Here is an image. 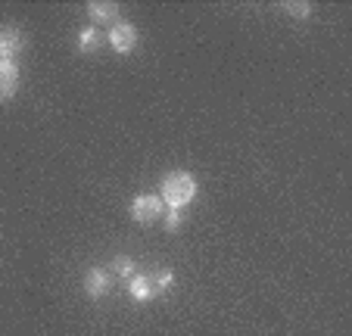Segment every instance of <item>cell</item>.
<instances>
[{
	"instance_id": "obj_1",
	"label": "cell",
	"mask_w": 352,
	"mask_h": 336,
	"mask_svg": "<svg viewBox=\"0 0 352 336\" xmlns=\"http://www.w3.org/2000/svg\"><path fill=\"white\" fill-rule=\"evenodd\" d=\"M199 184L190 172H168L166 178L160 181V199L168 205V209H187V205L197 199Z\"/></svg>"
},
{
	"instance_id": "obj_2",
	"label": "cell",
	"mask_w": 352,
	"mask_h": 336,
	"mask_svg": "<svg viewBox=\"0 0 352 336\" xmlns=\"http://www.w3.org/2000/svg\"><path fill=\"white\" fill-rule=\"evenodd\" d=\"M128 215H131V221L150 227V224L162 221V215H166V203L160 199V193H138V197L131 199V205H128Z\"/></svg>"
},
{
	"instance_id": "obj_3",
	"label": "cell",
	"mask_w": 352,
	"mask_h": 336,
	"mask_svg": "<svg viewBox=\"0 0 352 336\" xmlns=\"http://www.w3.org/2000/svg\"><path fill=\"white\" fill-rule=\"evenodd\" d=\"M107 44L113 47L116 53H122V56L134 53V47H138V28H134V22L119 19L116 25H109V32H107Z\"/></svg>"
},
{
	"instance_id": "obj_4",
	"label": "cell",
	"mask_w": 352,
	"mask_h": 336,
	"mask_svg": "<svg viewBox=\"0 0 352 336\" xmlns=\"http://www.w3.org/2000/svg\"><path fill=\"white\" fill-rule=\"evenodd\" d=\"M109 287H113V274L103 268H87L85 280H81V290H85L87 299H103L109 293Z\"/></svg>"
},
{
	"instance_id": "obj_5",
	"label": "cell",
	"mask_w": 352,
	"mask_h": 336,
	"mask_svg": "<svg viewBox=\"0 0 352 336\" xmlns=\"http://www.w3.org/2000/svg\"><path fill=\"white\" fill-rule=\"evenodd\" d=\"M25 50V34L19 32L16 25H7V28H0V60H13Z\"/></svg>"
},
{
	"instance_id": "obj_6",
	"label": "cell",
	"mask_w": 352,
	"mask_h": 336,
	"mask_svg": "<svg viewBox=\"0 0 352 336\" xmlns=\"http://www.w3.org/2000/svg\"><path fill=\"white\" fill-rule=\"evenodd\" d=\"M85 10L94 25H116L119 22V3H113V0H91Z\"/></svg>"
},
{
	"instance_id": "obj_7",
	"label": "cell",
	"mask_w": 352,
	"mask_h": 336,
	"mask_svg": "<svg viewBox=\"0 0 352 336\" xmlns=\"http://www.w3.org/2000/svg\"><path fill=\"white\" fill-rule=\"evenodd\" d=\"M19 91V66L13 60H0V103L16 97Z\"/></svg>"
},
{
	"instance_id": "obj_8",
	"label": "cell",
	"mask_w": 352,
	"mask_h": 336,
	"mask_svg": "<svg viewBox=\"0 0 352 336\" xmlns=\"http://www.w3.org/2000/svg\"><path fill=\"white\" fill-rule=\"evenodd\" d=\"M125 284H128V296H131L134 302H146V299H153V284H150V277L146 274L128 277Z\"/></svg>"
},
{
	"instance_id": "obj_9",
	"label": "cell",
	"mask_w": 352,
	"mask_h": 336,
	"mask_svg": "<svg viewBox=\"0 0 352 336\" xmlns=\"http://www.w3.org/2000/svg\"><path fill=\"white\" fill-rule=\"evenodd\" d=\"M103 41H107V34L100 32L97 25H87L78 32V53H97L100 47H103Z\"/></svg>"
},
{
	"instance_id": "obj_10",
	"label": "cell",
	"mask_w": 352,
	"mask_h": 336,
	"mask_svg": "<svg viewBox=\"0 0 352 336\" xmlns=\"http://www.w3.org/2000/svg\"><path fill=\"white\" fill-rule=\"evenodd\" d=\"M109 274L119 277V280H128V277H134L138 271H134V258L131 256H116L113 262H109Z\"/></svg>"
},
{
	"instance_id": "obj_11",
	"label": "cell",
	"mask_w": 352,
	"mask_h": 336,
	"mask_svg": "<svg viewBox=\"0 0 352 336\" xmlns=\"http://www.w3.org/2000/svg\"><path fill=\"white\" fill-rule=\"evenodd\" d=\"M280 10L290 13L293 19H309L312 16V3H306V0H280Z\"/></svg>"
},
{
	"instance_id": "obj_12",
	"label": "cell",
	"mask_w": 352,
	"mask_h": 336,
	"mask_svg": "<svg viewBox=\"0 0 352 336\" xmlns=\"http://www.w3.org/2000/svg\"><path fill=\"white\" fill-rule=\"evenodd\" d=\"M150 284H153V296H162V293L175 284V271L172 268H162L156 277H150Z\"/></svg>"
},
{
	"instance_id": "obj_13",
	"label": "cell",
	"mask_w": 352,
	"mask_h": 336,
	"mask_svg": "<svg viewBox=\"0 0 352 336\" xmlns=\"http://www.w3.org/2000/svg\"><path fill=\"white\" fill-rule=\"evenodd\" d=\"M162 224H166L168 234L181 231V224H184V209H166V215H162Z\"/></svg>"
}]
</instances>
